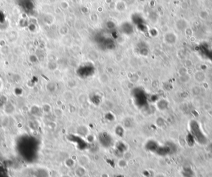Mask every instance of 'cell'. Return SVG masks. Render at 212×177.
Returning a JSON list of instances; mask_svg holds the SVG:
<instances>
[{"mask_svg": "<svg viewBox=\"0 0 212 177\" xmlns=\"http://www.w3.org/2000/svg\"><path fill=\"white\" fill-rule=\"evenodd\" d=\"M190 129L191 134L193 138L200 144H205L207 142V139L204 135L203 131L198 124L195 121H192L190 124Z\"/></svg>", "mask_w": 212, "mask_h": 177, "instance_id": "obj_1", "label": "cell"}]
</instances>
